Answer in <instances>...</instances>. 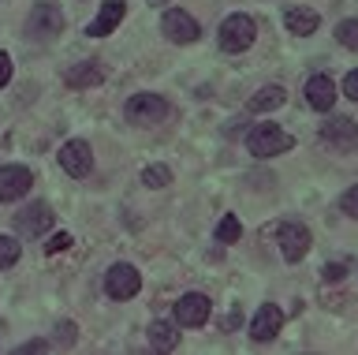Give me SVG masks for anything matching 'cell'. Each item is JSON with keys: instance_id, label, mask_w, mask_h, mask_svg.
<instances>
[{"instance_id": "1", "label": "cell", "mask_w": 358, "mask_h": 355, "mask_svg": "<svg viewBox=\"0 0 358 355\" xmlns=\"http://www.w3.org/2000/svg\"><path fill=\"white\" fill-rule=\"evenodd\" d=\"M254 38H257V27H254V19L243 15V12L228 15L217 30V41H220L224 53H246L254 46Z\"/></svg>"}, {"instance_id": "2", "label": "cell", "mask_w": 358, "mask_h": 355, "mask_svg": "<svg viewBox=\"0 0 358 355\" xmlns=\"http://www.w3.org/2000/svg\"><path fill=\"white\" fill-rule=\"evenodd\" d=\"M291 146H295V139L276 124H257L250 135H246V150H250L254 158H276V153H287Z\"/></svg>"}, {"instance_id": "3", "label": "cell", "mask_w": 358, "mask_h": 355, "mask_svg": "<svg viewBox=\"0 0 358 355\" xmlns=\"http://www.w3.org/2000/svg\"><path fill=\"white\" fill-rule=\"evenodd\" d=\"M123 116H127L134 127H153L168 116V102L161 94H134L127 102V109H123Z\"/></svg>"}, {"instance_id": "4", "label": "cell", "mask_w": 358, "mask_h": 355, "mask_svg": "<svg viewBox=\"0 0 358 355\" xmlns=\"http://www.w3.org/2000/svg\"><path fill=\"white\" fill-rule=\"evenodd\" d=\"M138 288H142V277H138V270L134 265H127V262H116L112 270L105 273V292L112 295V299H134L138 295Z\"/></svg>"}, {"instance_id": "5", "label": "cell", "mask_w": 358, "mask_h": 355, "mask_svg": "<svg viewBox=\"0 0 358 355\" xmlns=\"http://www.w3.org/2000/svg\"><path fill=\"white\" fill-rule=\"evenodd\" d=\"M60 169L67 176H75V180L90 176V169H94V150H90V142H83V139L64 142L60 146Z\"/></svg>"}, {"instance_id": "6", "label": "cell", "mask_w": 358, "mask_h": 355, "mask_svg": "<svg viewBox=\"0 0 358 355\" xmlns=\"http://www.w3.org/2000/svg\"><path fill=\"white\" fill-rule=\"evenodd\" d=\"M276 243H280V251H284L287 262H302V258H306V251H310V228L287 221V225H280Z\"/></svg>"}, {"instance_id": "7", "label": "cell", "mask_w": 358, "mask_h": 355, "mask_svg": "<svg viewBox=\"0 0 358 355\" xmlns=\"http://www.w3.org/2000/svg\"><path fill=\"white\" fill-rule=\"evenodd\" d=\"M209 310H213V303H209L201 292L179 295V303H176V326H187V329L206 326V321H209Z\"/></svg>"}, {"instance_id": "8", "label": "cell", "mask_w": 358, "mask_h": 355, "mask_svg": "<svg viewBox=\"0 0 358 355\" xmlns=\"http://www.w3.org/2000/svg\"><path fill=\"white\" fill-rule=\"evenodd\" d=\"M161 30H164V38H168V41H176V46H190V41H198V34H201L198 23H194V15L179 12V8L164 12Z\"/></svg>"}, {"instance_id": "9", "label": "cell", "mask_w": 358, "mask_h": 355, "mask_svg": "<svg viewBox=\"0 0 358 355\" xmlns=\"http://www.w3.org/2000/svg\"><path fill=\"white\" fill-rule=\"evenodd\" d=\"M15 228L22 232V236H45V232L52 228L49 202H30L27 209H19V214H15Z\"/></svg>"}, {"instance_id": "10", "label": "cell", "mask_w": 358, "mask_h": 355, "mask_svg": "<svg viewBox=\"0 0 358 355\" xmlns=\"http://www.w3.org/2000/svg\"><path fill=\"white\" fill-rule=\"evenodd\" d=\"M30 183H34L30 169H22V165H4V169H0V202H15V198L30 195Z\"/></svg>"}, {"instance_id": "11", "label": "cell", "mask_w": 358, "mask_h": 355, "mask_svg": "<svg viewBox=\"0 0 358 355\" xmlns=\"http://www.w3.org/2000/svg\"><path fill=\"white\" fill-rule=\"evenodd\" d=\"M123 15H127V4H123V0H105V4H101V12H97V19L86 27V34H90V38L112 34V30L123 23Z\"/></svg>"}, {"instance_id": "12", "label": "cell", "mask_w": 358, "mask_h": 355, "mask_svg": "<svg viewBox=\"0 0 358 355\" xmlns=\"http://www.w3.org/2000/svg\"><path fill=\"white\" fill-rule=\"evenodd\" d=\"M280 326H284V310H280L276 303H265L254 314V321H250V337L257 344H265V340H273L276 333H280Z\"/></svg>"}, {"instance_id": "13", "label": "cell", "mask_w": 358, "mask_h": 355, "mask_svg": "<svg viewBox=\"0 0 358 355\" xmlns=\"http://www.w3.org/2000/svg\"><path fill=\"white\" fill-rule=\"evenodd\" d=\"M60 30H64V12L56 4H38L30 12V34L52 38V34H60Z\"/></svg>"}, {"instance_id": "14", "label": "cell", "mask_w": 358, "mask_h": 355, "mask_svg": "<svg viewBox=\"0 0 358 355\" xmlns=\"http://www.w3.org/2000/svg\"><path fill=\"white\" fill-rule=\"evenodd\" d=\"M321 139L329 142V146H336V150H351L358 142V124L347 120V116H336V120H329V124L321 127Z\"/></svg>"}, {"instance_id": "15", "label": "cell", "mask_w": 358, "mask_h": 355, "mask_svg": "<svg viewBox=\"0 0 358 355\" xmlns=\"http://www.w3.org/2000/svg\"><path fill=\"white\" fill-rule=\"evenodd\" d=\"M306 102H310V109H317V113H332L336 83L329 79V75H313V79L306 83Z\"/></svg>"}, {"instance_id": "16", "label": "cell", "mask_w": 358, "mask_h": 355, "mask_svg": "<svg viewBox=\"0 0 358 355\" xmlns=\"http://www.w3.org/2000/svg\"><path fill=\"white\" fill-rule=\"evenodd\" d=\"M105 79V71L97 68V60H86V64H75V68H67L64 83L71 86V90H83V86H97Z\"/></svg>"}, {"instance_id": "17", "label": "cell", "mask_w": 358, "mask_h": 355, "mask_svg": "<svg viewBox=\"0 0 358 355\" xmlns=\"http://www.w3.org/2000/svg\"><path fill=\"white\" fill-rule=\"evenodd\" d=\"M284 23H287V30L291 34H299V38H306V34H313L317 30V12H310V8H287L284 12Z\"/></svg>"}, {"instance_id": "18", "label": "cell", "mask_w": 358, "mask_h": 355, "mask_svg": "<svg viewBox=\"0 0 358 355\" xmlns=\"http://www.w3.org/2000/svg\"><path fill=\"white\" fill-rule=\"evenodd\" d=\"M287 102V94H284V86H262L254 97H250V113H273V109H280Z\"/></svg>"}, {"instance_id": "19", "label": "cell", "mask_w": 358, "mask_h": 355, "mask_svg": "<svg viewBox=\"0 0 358 355\" xmlns=\"http://www.w3.org/2000/svg\"><path fill=\"white\" fill-rule=\"evenodd\" d=\"M150 344L157 351H172L179 344V333H176L172 321H153V326H150Z\"/></svg>"}, {"instance_id": "20", "label": "cell", "mask_w": 358, "mask_h": 355, "mask_svg": "<svg viewBox=\"0 0 358 355\" xmlns=\"http://www.w3.org/2000/svg\"><path fill=\"white\" fill-rule=\"evenodd\" d=\"M239 236H243L239 217H235V214H224L220 225H217V243H239Z\"/></svg>"}, {"instance_id": "21", "label": "cell", "mask_w": 358, "mask_h": 355, "mask_svg": "<svg viewBox=\"0 0 358 355\" xmlns=\"http://www.w3.org/2000/svg\"><path fill=\"white\" fill-rule=\"evenodd\" d=\"M142 183L145 187H168V183H172V169H168V165H145V169H142Z\"/></svg>"}, {"instance_id": "22", "label": "cell", "mask_w": 358, "mask_h": 355, "mask_svg": "<svg viewBox=\"0 0 358 355\" xmlns=\"http://www.w3.org/2000/svg\"><path fill=\"white\" fill-rule=\"evenodd\" d=\"M336 41H340L343 49H358V19H343V23L336 27Z\"/></svg>"}, {"instance_id": "23", "label": "cell", "mask_w": 358, "mask_h": 355, "mask_svg": "<svg viewBox=\"0 0 358 355\" xmlns=\"http://www.w3.org/2000/svg\"><path fill=\"white\" fill-rule=\"evenodd\" d=\"M19 262V243L11 236H0V270H11Z\"/></svg>"}, {"instance_id": "24", "label": "cell", "mask_w": 358, "mask_h": 355, "mask_svg": "<svg viewBox=\"0 0 358 355\" xmlns=\"http://www.w3.org/2000/svg\"><path fill=\"white\" fill-rule=\"evenodd\" d=\"M71 232H56V236H49V243H45V254H60V251H67L71 247Z\"/></svg>"}, {"instance_id": "25", "label": "cell", "mask_w": 358, "mask_h": 355, "mask_svg": "<svg viewBox=\"0 0 358 355\" xmlns=\"http://www.w3.org/2000/svg\"><path fill=\"white\" fill-rule=\"evenodd\" d=\"M340 206H343V214H347V217H358V183L351 187V191H343Z\"/></svg>"}, {"instance_id": "26", "label": "cell", "mask_w": 358, "mask_h": 355, "mask_svg": "<svg viewBox=\"0 0 358 355\" xmlns=\"http://www.w3.org/2000/svg\"><path fill=\"white\" fill-rule=\"evenodd\" d=\"M343 94L351 97V102H358V68H355V71H347V79H343Z\"/></svg>"}, {"instance_id": "27", "label": "cell", "mask_w": 358, "mask_h": 355, "mask_svg": "<svg viewBox=\"0 0 358 355\" xmlns=\"http://www.w3.org/2000/svg\"><path fill=\"white\" fill-rule=\"evenodd\" d=\"M343 273H347V270H343L340 262H332V265H324V270H321V277H324V281H332V284L343 281Z\"/></svg>"}, {"instance_id": "28", "label": "cell", "mask_w": 358, "mask_h": 355, "mask_svg": "<svg viewBox=\"0 0 358 355\" xmlns=\"http://www.w3.org/2000/svg\"><path fill=\"white\" fill-rule=\"evenodd\" d=\"M11 83V57L8 53H0V86Z\"/></svg>"}, {"instance_id": "29", "label": "cell", "mask_w": 358, "mask_h": 355, "mask_svg": "<svg viewBox=\"0 0 358 355\" xmlns=\"http://www.w3.org/2000/svg\"><path fill=\"white\" fill-rule=\"evenodd\" d=\"M30 351H49V344H45V340H27V344H19V355H30Z\"/></svg>"}]
</instances>
